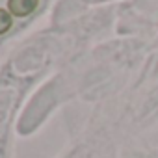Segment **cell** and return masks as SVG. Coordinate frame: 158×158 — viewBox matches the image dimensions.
I'll return each instance as SVG.
<instances>
[{
	"instance_id": "2",
	"label": "cell",
	"mask_w": 158,
	"mask_h": 158,
	"mask_svg": "<svg viewBox=\"0 0 158 158\" xmlns=\"http://www.w3.org/2000/svg\"><path fill=\"white\" fill-rule=\"evenodd\" d=\"M11 17H13V15H11L10 11L0 10V35L6 34V32L11 28V24H13V19H11Z\"/></svg>"
},
{
	"instance_id": "1",
	"label": "cell",
	"mask_w": 158,
	"mask_h": 158,
	"mask_svg": "<svg viewBox=\"0 0 158 158\" xmlns=\"http://www.w3.org/2000/svg\"><path fill=\"white\" fill-rule=\"evenodd\" d=\"M39 0H8V11L13 17H26L35 11Z\"/></svg>"
}]
</instances>
